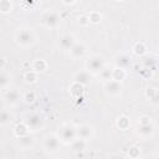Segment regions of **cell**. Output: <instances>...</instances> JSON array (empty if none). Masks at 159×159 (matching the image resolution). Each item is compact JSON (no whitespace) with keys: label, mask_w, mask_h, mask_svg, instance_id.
<instances>
[{"label":"cell","mask_w":159,"mask_h":159,"mask_svg":"<svg viewBox=\"0 0 159 159\" xmlns=\"http://www.w3.org/2000/svg\"><path fill=\"white\" fill-rule=\"evenodd\" d=\"M106 91L109 93V94H112V96H116V94H118L119 92H120V89H122V86H120V83H119V81H116V80H108L107 82H106Z\"/></svg>","instance_id":"cell-9"},{"label":"cell","mask_w":159,"mask_h":159,"mask_svg":"<svg viewBox=\"0 0 159 159\" xmlns=\"http://www.w3.org/2000/svg\"><path fill=\"white\" fill-rule=\"evenodd\" d=\"M124 77H125L124 68L117 67L116 70H113V75H112V78H113V80H116V81H122Z\"/></svg>","instance_id":"cell-18"},{"label":"cell","mask_w":159,"mask_h":159,"mask_svg":"<svg viewBox=\"0 0 159 159\" xmlns=\"http://www.w3.org/2000/svg\"><path fill=\"white\" fill-rule=\"evenodd\" d=\"M138 133L143 137H149L153 133V125L150 124V118L148 117H142L138 123Z\"/></svg>","instance_id":"cell-3"},{"label":"cell","mask_w":159,"mask_h":159,"mask_svg":"<svg viewBox=\"0 0 159 159\" xmlns=\"http://www.w3.org/2000/svg\"><path fill=\"white\" fill-rule=\"evenodd\" d=\"M75 39L72 35H63L61 39H60V46L63 48V50H71L72 46L75 45Z\"/></svg>","instance_id":"cell-10"},{"label":"cell","mask_w":159,"mask_h":159,"mask_svg":"<svg viewBox=\"0 0 159 159\" xmlns=\"http://www.w3.org/2000/svg\"><path fill=\"white\" fill-rule=\"evenodd\" d=\"M129 63H130V60L127 55H119L116 57V66L119 68H125L129 66Z\"/></svg>","instance_id":"cell-13"},{"label":"cell","mask_w":159,"mask_h":159,"mask_svg":"<svg viewBox=\"0 0 159 159\" xmlns=\"http://www.w3.org/2000/svg\"><path fill=\"white\" fill-rule=\"evenodd\" d=\"M27 125H24V124H19V125H16L15 127V130H14V133H15V135L19 138V137H22V135H25V134H27Z\"/></svg>","instance_id":"cell-19"},{"label":"cell","mask_w":159,"mask_h":159,"mask_svg":"<svg viewBox=\"0 0 159 159\" xmlns=\"http://www.w3.org/2000/svg\"><path fill=\"white\" fill-rule=\"evenodd\" d=\"M76 132H77V137L78 138H82V139H86L87 140V138H89L91 135H92V128L89 127V125H80L77 129H76Z\"/></svg>","instance_id":"cell-12"},{"label":"cell","mask_w":159,"mask_h":159,"mask_svg":"<svg viewBox=\"0 0 159 159\" xmlns=\"http://www.w3.org/2000/svg\"><path fill=\"white\" fill-rule=\"evenodd\" d=\"M20 98V94H19V91L15 89V88H9V89H5L4 91V99L6 103L9 104H15Z\"/></svg>","instance_id":"cell-8"},{"label":"cell","mask_w":159,"mask_h":159,"mask_svg":"<svg viewBox=\"0 0 159 159\" xmlns=\"http://www.w3.org/2000/svg\"><path fill=\"white\" fill-rule=\"evenodd\" d=\"M0 84H1L2 91H5V89L10 86V75H7L4 70H2L1 76H0Z\"/></svg>","instance_id":"cell-17"},{"label":"cell","mask_w":159,"mask_h":159,"mask_svg":"<svg viewBox=\"0 0 159 159\" xmlns=\"http://www.w3.org/2000/svg\"><path fill=\"white\" fill-rule=\"evenodd\" d=\"M43 145H45V149H46L47 152L53 153V152H56V150L58 149L60 143H58V139H57L55 135L51 134V135H46L45 142H43Z\"/></svg>","instance_id":"cell-6"},{"label":"cell","mask_w":159,"mask_h":159,"mask_svg":"<svg viewBox=\"0 0 159 159\" xmlns=\"http://www.w3.org/2000/svg\"><path fill=\"white\" fill-rule=\"evenodd\" d=\"M7 122H10V113H9L6 109H2V111H1V117H0V123L4 125V124H6Z\"/></svg>","instance_id":"cell-21"},{"label":"cell","mask_w":159,"mask_h":159,"mask_svg":"<svg viewBox=\"0 0 159 159\" xmlns=\"http://www.w3.org/2000/svg\"><path fill=\"white\" fill-rule=\"evenodd\" d=\"M76 135H77V132H76L75 127L71 124H65L60 130V137L65 143H72L75 140Z\"/></svg>","instance_id":"cell-2"},{"label":"cell","mask_w":159,"mask_h":159,"mask_svg":"<svg viewBox=\"0 0 159 159\" xmlns=\"http://www.w3.org/2000/svg\"><path fill=\"white\" fill-rule=\"evenodd\" d=\"M103 58L101 57V56H98V55H94V56H92L88 61H87V67H88V71H91V72H94V73H97V72H101L102 70H103Z\"/></svg>","instance_id":"cell-4"},{"label":"cell","mask_w":159,"mask_h":159,"mask_svg":"<svg viewBox=\"0 0 159 159\" xmlns=\"http://www.w3.org/2000/svg\"><path fill=\"white\" fill-rule=\"evenodd\" d=\"M11 10V4L9 0H1V11L2 12H9Z\"/></svg>","instance_id":"cell-24"},{"label":"cell","mask_w":159,"mask_h":159,"mask_svg":"<svg viewBox=\"0 0 159 159\" xmlns=\"http://www.w3.org/2000/svg\"><path fill=\"white\" fill-rule=\"evenodd\" d=\"M24 99H25V102H27V103H32L35 99H36V97H35V93L34 92H26L25 93V96H24Z\"/></svg>","instance_id":"cell-25"},{"label":"cell","mask_w":159,"mask_h":159,"mask_svg":"<svg viewBox=\"0 0 159 159\" xmlns=\"http://www.w3.org/2000/svg\"><path fill=\"white\" fill-rule=\"evenodd\" d=\"M148 92H150V96L148 94V97L150 98V102L158 104V103H159V92H158L157 89H154V88H149Z\"/></svg>","instance_id":"cell-20"},{"label":"cell","mask_w":159,"mask_h":159,"mask_svg":"<svg viewBox=\"0 0 159 159\" xmlns=\"http://www.w3.org/2000/svg\"><path fill=\"white\" fill-rule=\"evenodd\" d=\"M32 143H34L32 137H30V135H27V134H25V135H22V137H19V144H20V147H22V148H29V147L32 145Z\"/></svg>","instance_id":"cell-16"},{"label":"cell","mask_w":159,"mask_h":159,"mask_svg":"<svg viewBox=\"0 0 159 159\" xmlns=\"http://www.w3.org/2000/svg\"><path fill=\"white\" fill-rule=\"evenodd\" d=\"M76 82L81 83V84H88L89 83V75L87 71H82V72H78L75 77Z\"/></svg>","instance_id":"cell-14"},{"label":"cell","mask_w":159,"mask_h":159,"mask_svg":"<svg viewBox=\"0 0 159 159\" xmlns=\"http://www.w3.org/2000/svg\"><path fill=\"white\" fill-rule=\"evenodd\" d=\"M118 1H122V0H118Z\"/></svg>","instance_id":"cell-29"},{"label":"cell","mask_w":159,"mask_h":159,"mask_svg":"<svg viewBox=\"0 0 159 159\" xmlns=\"http://www.w3.org/2000/svg\"><path fill=\"white\" fill-rule=\"evenodd\" d=\"M128 124H129V120H128L127 117H120V118H118V127H119V128L125 129V128L128 127Z\"/></svg>","instance_id":"cell-23"},{"label":"cell","mask_w":159,"mask_h":159,"mask_svg":"<svg viewBox=\"0 0 159 159\" xmlns=\"http://www.w3.org/2000/svg\"><path fill=\"white\" fill-rule=\"evenodd\" d=\"M134 52H135L137 55H143V53L145 52L144 45H143V43H137V45L134 46Z\"/></svg>","instance_id":"cell-26"},{"label":"cell","mask_w":159,"mask_h":159,"mask_svg":"<svg viewBox=\"0 0 159 159\" xmlns=\"http://www.w3.org/2000/svg\"><path fill=\"white\" fill-rule=\"evenodd\" d=\"M25 80H26V82H35L36 81V75L31 71H29V72H26L25 73Z\"/></svg>","instance_id":"cell-28"},{"label":"cell","mask_w":159,"mask_h":159,"mask_svg":"<svg viewBox=\"0 0 159 159\" xmlns=\"http://www.w3.org/2000/svg\"><path fill=\"white\" fill-rule=\"evenodd\" d=\"M46 68V62L42 60H37L34 62V70L36 71H43Z\"/></svg>","instance_id":"cell-22"},{"label":"cell","mask_w":159,"mask_h":159,"mask_svg":"<svg viewBox=\"0 0 159 159\" xmlns=\"http://www.w3.org/2000/svg\"><path fill=\"white\" fill-rule=\"evenodd\" d=\"M101 73H102V77H103L106 81H108V80H112V75H113V71H109V70H106V68H103V70L101 71Z\"/></svg>","instance_id":"cell-27"},{"label":"cell","mask_w":159,"mask_h":159,"mask_svg":"<svg viewBox=\"0 0 159 159\" xmlns=\"http://www.w3.org/2000/svg\"><path fill=\"white\" fill-rule=\"evenodd\" d=\"M42 22L47 26V27H56L58 24V16L56 12L53 11H48L42 16Z\"/></svg>","instance_id":"cell-7"},{"label":"cell","mask_w":159,"mask_h":159,"mask_svg":"<svg viewBox=\"0 0 159 159\" xmlns=\"http://www.w3.org/2000/svg\"><path fill=\"white\" fill-rule=\"evenodd\" d=\"M15 39H16V42L19 45H21V46H29V45L34 43V41H35L34 32L30 29H21V30H19Z\"/></svg>","instance_id":"cell-1"},{"label":"cell","mask_w":159,"mask_h":159,"mask_svg":"<svg viewBox=\"0 0 159 159\" xmlns=\"http://www.w3.org/2000/svg\"><path fill=\"white\" fill-rule=\"evenodd\" d=\"M25 123L29 128H31L32 130H37L39 128H41L43 125V119L42 117H40L39 114H30L26 117Z\"/></svg>","instance_id":"cell-5"},{"label":"cell","mask_w":159,"mask_h":159,"mask_svg":"<svg viewBox=\"0 0 159 159\" xmlns=\"http://www.w3.org/2000/svg\"><path fill=\"white\" fill-rule=\"evenodd\" d=\"M72 149L75 152H82L86 149V139H82V138H78V139H75L72 142Z\"/></svg>","instance_id":"cell-15"},{"label":"cell","mask_w":159,"mask_h":159,"mask_svg":"<svg viewBox=\"0 0 159 159\" xmlns=\"http://www.w3.org/2000/svg\"><path fill=\"white\" fill-rule=\"evenodd\" d=\"M84 52H86V47H84L82 43H75V45L72 46V48L70 50V53H71V56H72L73 58H80V57H82V56L84 55Z\"/></svg>","instance_id":"cell-11"}]
</instances>
